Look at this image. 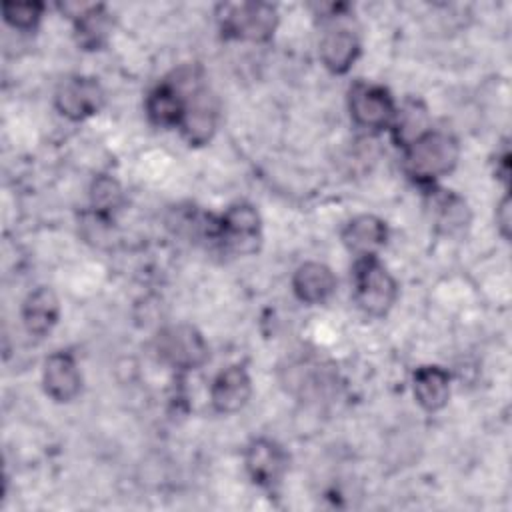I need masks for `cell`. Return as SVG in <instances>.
I'll return each mask as SVG.
<instances>
[{
	"instance_id": "9c48e42d",
	"label": "cell",
	"mask_w": 512,
	"mask_h": 512,
	"mask_svg": "<svg viewBox=\"0 0 512 512\" xmlns=\"http://www.w3.org/2000/svg\"><path fill=\"white\" fill-rule=\"evenodd\" d=\"M178 128L190 146H204L216 134L218 104L208 88L202 86V82L188 92L186 112Z\"/></svg>"
},
{
	"instance_id": "5b68a950",
	"label": "cell",
	"mask_w": 512,
	"mask_h": 512,
	"mask_svg": "<svg viewBox=\"0 0 512 512\" xmlns=\"http://www.w3.org/2000/svg\"><path fill=\"white\" fill-rule=\"evenodd\" d=\"M216 242L232 254H254L262 242V218L248 202H238L218 216Z\"/></svg>"
},
{
	"instance_id": "4fadbf2b",
	"label": "cell",
	"mask_w": 512,
	"mask_h": 512,
	"mask_svg": "<svg viewBox=\"0 0 512 512\" xmlns=\"http://www.w3.org/2000/svg\"><path fill=\"white\" fill-rule=\"evenodd\" d=\"M46 394L56 402H72L82 390V374L70 352H54L46 358L42 370Z\"/></svg>"
},
{
	"instance_id": "7a4b0ae2",
	"label": "cell",
	"mask_w": 512,
	"mask_h": 512,
	"mask_svg": "<svg viewBox=\"0 0 512 512\" xmlns=\"http://www.w3.org/2000/svg\"><path fill=\"white\" fill-rule=\"evenodd\" d=\"M354 302L370 318H382L398 298V284L378 256L354 260Z\"/></svg>"
},
{
	"instance_id": "e0dca14e",
	"label": "cell",
	"mask_w": 512,
	"mask_h": 512,
	"mask_svg": "<svg viewBox=\"0 0 512 512\" xmlns=\"http://www.w3.org/2000/svg\"><path fill=\"white\" fill-rule=\"evenodd\" d=\"M412 392L420 408L426 412H438L450 398V374L434 364L420 366L412 376Z\"/></svg>"
},
{
	"instance_id": "8fae6325",
	"label": "cell",
	"mask_w": 512,
	"mask_h": 512,
	"mask_svg": "<svg viewBox=\"0 0 512 512\" xmlns=\"http://www.w3.org/2000/svg\"><path fill=\"white\" fill-rule=\"evenodd\" d=\"M318 54L326 70L346 74L360 56V40L348 26L330 24L320 36Z\"/></svg>"
},
{
	"instance_id": "ac0fdd59",
	"label": "cell",
	"mask_w": 512,
	"mask_h": 512,
	"mask_svg": "<svg viewBox=\"0 0 512 512\" xmlns=\"http://www.w3.org/2000/svg\"><path fill=\"white\" fill-rule=\"evenodd\" d=\"M430 192V208L434 224L444 234H460L470 224V208L466 200L450 190L428 188Z\"/></svg>"
},
{
	"instance_id": "44dd1931",
	"label": "cell",
	"mask_w": 512,
	"mask_h": 512,
	"mask_svg": "<svg viewBox=\"0 0 512 512\" xmlns=\"http://www.w3.org/2000/svg\"><path fill=\"white\" fill-rule=\"evenodd\" d=\"M44 14L42 2H4L2 16L14 30L32 32L38 28Z\"/></svg>"
},
{
	"instance_id": "2e32d148",
	"label": "cell",
	"mask_w": 512,
	"mask_h": 512,
	"mask_svg": "<svg viewBox=\"0 0 512 512\" xmlns=\"http://www.w3.org/2000/svg\"><path fill=\"white\" fill-rule=\"evenodd\" d=\"M292 290L304 304H324L336 292V276L322 262H304L292 276Z\"/></svg>"
},
{
	"instance_id": "9a60e30c",
	"label": "cell",
	"mask_w": 512,
	"mask_h": 512,
	"mask_svg": "<svg viewBox=\"0 0 512 512\" xmlns=\"http://www.w3.org/2000/svg\"><path fill=\"white\" fill-rule=\"evenodd\" d=\"M60 318V300L48 286L32 290L22 304V322L28 334L42 338L52 332Z\"/></svg>"
},
{
	"instance_id": "ffe728a7",
	"label": "cell",
	"mask_w": 512,
	"mask_h": 512,
	"mask_svg": "<svg viewBox=\"0 0 512 512\" xmlns=\"http://www.w3.org/2000/svg\"><path fill=\"white\" fill-rule=\"evenodd\" d=\"M90 204H92L94 216L112 224L114 216L124 206V190H122L120 182L106 174L98 176L90 188Z\"/></svg>"
},
{
	"instance_id": "30bf717a",
	"label": "cell",
	"mask_w": 512,
	"mask_h": 512,
	"mask_svg": "<svg viewBox=\"0 0 512 512\" xmlns=\"http://www.w3.org/2000/svg\"><path fill=\"white\" fill-rule=\"evenodd\" d=\"M74 22V40L82 50L94 52L106 46L112 32V16L104 4H62Z\"/></svg>"
},
{
	"instance_id": "277c9868",
	"label": "cell",
	"mask_w": 512,
	"mask_h": 512,
	"mask_svg": "<svg viewBox=\"0 0 512 512\" xmlns=\"http://www.w3.org/2000/svg\"><path fill=\"white\" fill-rule=\"evenodd\" d=\"M154 350L160 362L176 370H196L206 364L210 352L204 336L192 324H172L154 338Z\"/></svg>"
},
{
	"instance_id": "6da1fadb",
	"label": "cell",
	"mask_w": 512,
	"mask_h": 512,
	"mask_svg": "<svg viewBox=\"0 0 512 512\" xmlns=\"http://www.w3.org/2000/svg\"><path fill=\"white\" fill-rule=\"evenodd\" d=\"M402 168L418 186L432 188L436 180L448 176L460 158L458 140L442 130H426L402 148Z\"/></svg>"
},
{
	"instance_id": "52a82bcc",
	"label": "cell",
	"mask_w": 512,
	"mask_h": 512,
	"mask_svg": "<svg viewBox=\"0 0 512 512\" xmlns=\"http://www.w3.org/2000/svg\"><path fill=\"white\" fill-rule=\"evenodd\" d=\"M104 98V88L96 78L72 76L60 82V86L56 88L54 106L64 118L80 122L98 114L104 106Z\"/></svg>"
},
{
	"instance_id": "603a6c76",
	"label": "cell",
	"mask_w": 512,
	"mask_h": 512,
	"mask_svg": "<svg viewBox=\"0 0 512 512\" xmlns=\"http://www.w3.org/2000/svg\"><path fill=\"white\" fill-rule=\"evenodd\" d=\"M496 176L508 186V176H510V152L508 146H502V152L496 154Z\"/></svg>"
},
{
	"instance_id": "3957f363",
	"label": "cell",
	"mask_w": 512,
	"mask_h": 512,
	"mask_svg": "<svg viewBox=\"0 0 512 512\" xmlns=\"http://www.w3.org/2000/svg\"><path fill=\"white\" fill-rule=\"evenodd\" d=\"M218 26L224 38L268 42L278 28V10L268 2H240L218 6Z\"/></svg>"
},
{
	"instance_id": "7c38bea8",
	"label": "cell",
	"mask_w": 512,
	"mask_h": 512,
	"mask_svg": "<svg viewBox=\"0 0 512 512\" xmlns=\"http://www.w3.org/2000/svg\"><path fill=\"white\" fill-rule=\"evenodd\" d=\"M252 394V380L248 372L234 364L220 370L210 384V404L220 414H234L242 410Z\"/></svg>"
},
{
	"instance_id": "7402d4cb",
	"label": "cell",
	"mask_w": 512,
	"mask_h": 512,
	"mask_svg": "<svg viewBox=\"0 0 512 512\" xmlns=\"http://www.w3.org/2000/svg\"><path fill=\"white\" fill-rule=\"evenodd\" d=\"M496 228L500 230L502 238L508 240L510 238V228H512V216H510V196L504 194V198L500 200V204L496 206Z\"/></svg>"
},
{
	"instance_id": "ba28073f",
	"label": "cell",
	"mask_w": 512,
	"mask_h": 512,
	"mask_svg": "<svg viewBox=\"0 0 512 512\" xmlns=\"http://www.w3.org/2000/svg\"><path fill=\"white\" fill-rule=\"evenodd\" d=\"M244 466L256 486L274 490L288 470V454L278 442L270 438H254L246 446Z\"/></svg>"
},
{
	"instance_id": "5bb4252c",
	"label": "cell",
	"mask_w": 512,
	"mask_h": 512,
	"mask_svg": "<svg viewBox=\"0 0 512 512\" xmlns=\"http://www.w3.org/2000/svg\"><path fill=\"white\" fill-rule=\"evenodd\" d=\"M342 242L356 258L378 256L388 240V226L374 214H358L350 218L342 228Z\"/></svg>"
},
{
	"instance_id": "d6986e66",
	"label": "cell",
	"mask_w": 512,
	"mask_h": 512,
	"mask_svg": "<svg viewBox=\"0 0 512 512\" xmlns=\"http://www.w3.org/2000/svg\"><path fill=\"white\" fill-rule=\"evenodd\" d=\"M392 136L398 142V146H408L412 140L422 136L428 128V114L426 106L420 100H406L398 110L396 118L392 122Z\"/></svg>"
},
{
	"instance_id": "8992f818",
	"label": "cell",
	"mask_w": 512,
	"mask_h": 512,
	"mask_svg": "<svg viewBox=\"0 0 512 512\" xmlns=\"http://www.w3.org/2000/svg\"><path fill=\"white\" fill-rule=\"evenodd\" d=\"M348 110L356 126L378 132L392 128L398 106L384 86L354 82L348 90Z\"/></svg>"
}]
</instances>
